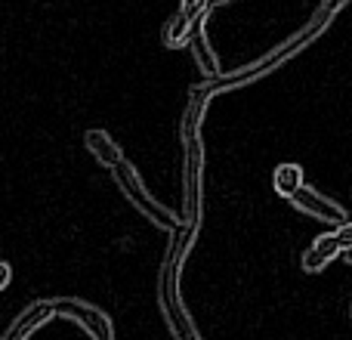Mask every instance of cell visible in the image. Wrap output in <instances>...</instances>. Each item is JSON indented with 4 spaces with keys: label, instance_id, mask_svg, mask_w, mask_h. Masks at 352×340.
Listing matches in <instances>:
<instances>
[{
    "label": "cell",
    "instance_id": "obj_1",
    "mask_svg": "<svg viewBox=\"0 0 352 340\" xmlns=\"http://www.w3.org/2000/svg\"><path fill=\"white\" fill-rule=\"evenodd\" d=\"M111 173H115L118 189H121V192L127 195V201H133L136 211H140L146 220H152V223L158 226V229H164V232H176V229H182V223H186V220H179L176 213H170L164 204H158V201H155L152 195L146 192V186H142L140 173H136V167L130 164L127 158L118 161V164L111 167Z\"/></svg>",
    "mask_w": 352,
    "mask_h": 340
},
{
    "label": "cell",
    "instance_id": "obj_2",
    "mask_svg": "<svg viewBox=\"0 0 352 340\" xmlns=\"http://www.w3.org/2000/svg\"><path fill=\"white\" fill-rule=\"evenodd\" d=\"M176 281H179V273H173V266L164 260V266H161V279H158L161 312H164V319H167V325H170V331L176 334V340H201L198 331H195V325H192V319H188L186 306H182Z\"/></svg>",
    "mask_w": 352,
    "mask_h": 340
},
{
    "label": "cell",
    "instance_id": "obj_3",
    "mask_svg": "<svg viewBox=\"0 0 352 340\" xmlns=\"http://www.w3.org/2000/svg\"><path fill=\"white\" fill-rule=\"evenodd\" d=\"M56 306V316H65V319H74L87 328V334L93 340H115V328H111V319L105 316L99 306H90L84 300H74V297H62V300H53Z\"/></svg>",
    "mask_w": 352,
    "mask_h": 340
},
{
    "label": "cell",
    "instance_id": "obj_4",
    "mask_svg": "<svg viewBox=\"0 0 352 340\" xmlns=\"http://www.w3.org/2000/svg\"><path fill=\"white\" fill-rule=\"evenodd\" d=\"M291 204L297 207L300 213H309V217H316V220H324V223H331V226H343L346 223V211H343L337 201H331V198H324L322 192H316V189H309L303 182V186L297 189V192L291 195Z\"/></svg>",
    "mask_w": 352,
    "mask_h": 340
},
{
    "label": "cell",
    "instance_id": "obj_5",
    "mask_svg": "<svg viewBox=\"0 0 352 340\" xmlns=\"http://www.w3.org/2000/svg\"><path fill=\"white\" fill-rule=\"evenodd\" d=\"M343 248H346V244L340 242V235H337V232L318 235L316 242H312L309 248L303 251V257H300V266H303L306 273H322V269L328 266L331 260H337V257L343 254Z\"/></svg>",
    "mask_w": 352,
    "mask_h": 340
},
{
    "label": "cell",
    "instance_id": "obj_6",
    "mask_svg": "<svg viewBox=\"0 0 352 340\" xmlns=\"http://www.w3.org/2000/svg\"><path fill=\"white\" fill-rule=\"evenodd\" d=\"M53 316H56L53 300H37V304H31L28 310H25L22 316L12 322V328L6 331L3 340H28L43 322H47V319H53Z\"/></svg>",
    "mask_w": 352,
    "mask_h": 340
},
{
    "label": "cell",
    "instance_id": "obj_7",
    "mask_svg": "<svg viewBox=\"0 0 352 340\" xmlns=\"http://www.w3.org/2000/svg\"><path fill=\"white\" fill-rule=\"evenodd\" d=\"M84 146L90 149V155L99 161V164H102V167H109V170H111V167L118 164V161L124 158L121 146H118V142L111 140V136L105 134V130H96V127H93V130H87V134H84Z\"/></svg>",
    "mask_w": 352,
    "mask_h": 340
},
{
    "label": "cell",
    "instance_id": "obj_8",
    "mask_svg": "<svg viewBox=\"0 0 352 340\" xmlns=\"http://www.w3.org/2000/svg\"><path fill=\"white\" fill-rule=\"evenodd\" d=\"M272 186H275V192H278L281 198L291 201V195L303 186V167L300 164H278L275 167V173H272Z\"/></svg>",
    "mask_w": 352,
    "mask_h": 340
},
{
    "label": "cell",
    "instance_id": "obj_9",
    "mask_svg": "<svg viewBox=\"0 0 352 340\" xmlns=\"http://www.w3.org/2000/svg\"><path fill=\"white\" fill-rule=\"evenodd\" d=\"M192 53H195V59L201 62V68H204L210 78H217L219 74V68H217V56H213V50L207 47V37H204V25H198L195 28V34H192Z\"/></svg>",
    "mask_w": 352,
    "mask_h": 340
},
{
    "label": "cell",
    "instance_id": "obj_10",
    "mask_svg": "<svg viewBox=\"0 0 352 340\" xmlns=\"http://www.w3.org/2000/svg\"><path fill=\"white\" fill-rule=\"evenodd\" d=\"M10 279H12V269H10V263H3V260H0V291H3V288L10 285Z\"/></svg>",
    "mask_w": 352,
    "mask_h": 340
},
{
    "label": "cell",
    "instance_id": "obj_11",
    "mask_svg": "<svg viewBox=\"0 0 352 340\" xmlns=\"http://www.w3.org/2000/svg\"><path fill=\"white\" fill-rule=\"evenodd\" d=\"M340 257H343L346 263H352V244H349V248H343V254H340Z\"/></svg>",
    "mask_w": 352,
    "mask_h": 340
},
{
    "label": "cell",
    "instance_id": "obj_12",
    "mask_svg": "<svg viewBox=\"0 0 352 340\" xmlns=\"http://www.w3.org/2000/svg\"><path fill=\"white\" fill-rule=\"evenodd\" d=\"M349 316H352V300H349Z\"/></svg>",
    "mask_w": 352,
    "mask_h": 340
}]
</instances>
